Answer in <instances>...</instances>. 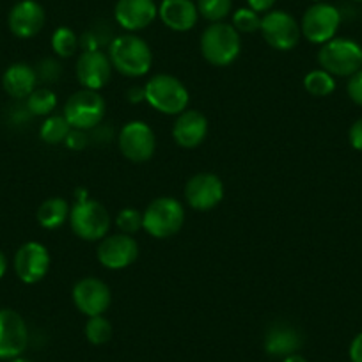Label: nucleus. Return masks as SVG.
Returning a JSON list of instances; mask_svg holds the SVG:
<instances>
[{"label": "nucleus", "instance_id": "obj_36", "mask_svg": "<svg viewBox=\"0 0 362 362\" xmlns=\"http://www.w3.org/2000/svg\"><path fill=\"white\" fill-rule=\"evenodd\" d=\"M348 139H350L351 148L362 151V117L351 124L350 132H348Z\"/></svg>", "mask_w": 362, "mask_h": 362}, {"label": "nucleus", "instance_id": "obj_13", "mask_svg": "<svg viewBox=\"0 0 362 362\" xmlns=\"http://www.w3.org/2000/svg\"><path fill=\"white\" fill-rule=\"evenodd\" d=\"M224 199V183L214 173L194 174L185 185V201L192 210L210 211Z\"/></svg>", "mask_w": 362, "mask_h": 362}, {"label": "nucleus", "instance_id": "obj_14", "mask_svg": "<svg viewBox=\"0 0 362 362\" xmlns=\"http://www.w3.org/2000/svg\"><path fill=\"white\" fill-rule=\"evenodd\" d=\"M96 256L102 267L109 270H124L137 261L139 243L134 236L124 233L107 235L105 238L100 240Z\"/></svg>", "mask_w": 362, "mask_h": 362}, {"label": "nucleus", "instance_id": "obj_1", "mask_svg": "<svg viewBox=\"0 0 362 362\" xmlns=\"http://www.w3.org/2000/svg\"><path fill=\"white\" fill-rule=\"evenodd\" d=\"M109 59L112 68L128 78L148 75L153 66V52L142 37L135 34L116 36L109 45Z\"/></svg>", "mask_w": 362, "mask_h": 362}, {"label": "nucleus", "instance_id": "obj_37", "mask_svg": "<svg viewBox=\"0 0 362 362\" xmlns=\"http://www.w3.org/2000/svg\"><path fill=\"white\" fill-rule=\"evenodd\" d=\"M277 0H247V4L252 11L256 13H264L267 15L268 11H272V8L276 6Z\"/></svg>", "mask_w": 362, "mask_h": 362}, {"label": "nucleus", "instance_id": "obj_10", "mask_svg": "<svg viewBox=\"0 0 362 362\" xmlns=\"http://www.w3.org/2000/svg\"><path fill=\"white\" fill-rule=\"evenodd\" d=\"M119 151L130 162L142 163L153 158L156 149V135L144 121H128L117 135Z\"/></svg>", "mask_w": 362, "mask_h": 362}, {"label": "nucleus", "instance_id": "obj_32", "mask_svg": "<svg viewBox=\"0 0 362 362\" xmlns=\"http://www.w3.org/2000/svg\"><path fill=\"white\" fill-rule=\"evenodd\" d=\"M116 226L124 235H135L142 229V214L137 208H123L116 217Z\"/></svg>", "mask_w": 362, "mask_h": 362}, {"label": "nucleus", "instance_id": "obj_23", "mask_svg": "<svg viewBox=\"0 0 362 362\" xmlns=\"http://www.w3.org/2000/svg\"><path fill=\"white\" fill-rule=\"evenodd\" d=\"M69 211H71V206L64 197H50L40 204L36 218L41 228L54 231V229L62 228L66 221H69Z\"/></svg>", "mask_w": 362, "mask_h": 362}, {"label": "nucleus", "instance_id": "obj_21", "mask_svg": "<svg viewBox=\"0 0 362 362\" xmlns=\"http://www.w3.org/2000/svg\"><path fill=\"white\" fill-rule=\"evenodd\" d=\"M304 337L297 327L290 323H276L264 336V350L276 357H288L300 350Z\"/></svg>", "mask_w": 362, "mask_h": 362}, {"label": "nucleus", "instance_id": "obj_11", "mask_svg": "<svg viewBox=\"0 0 362 362\" xmlns=\"http://www.w3.org/2000/svg\"><path fill=\"white\" fill-rule=\"evenodd\" d=\"M71 297L75 308L87 318L105 315L112 304V291L109 284L98 277H83L76 281Z\"/></svg>", "mask_w": 362, "mask_h": 362}, {"label": "nucleus", "instance_id": "obj_22", "mask_svg": "<svg viewBox=\"0 0 362 362\" xmlns=\"http://www.w3.org/2000/svg\"><path fill=\"white\" fill-rule=\"evenodd\" d=\"M37 86L36 69L25 62H15L2 75V87L11 98L27 100Z\"/></svg>", "mask_w": 362, "mask_h": 362}, {"label": "nucleus", "instance_id": "obj_31", "mask_svg": "<svg viewBox=\"0 0 362 362\" xmlns=\"http://www.w3.org/2000/svg\"><path fill=\"white\" fill-rule=\"evenodd\" d=\"M233 27L240 34H252L261 29V16L259 13L252 11L250 8H240L238 11L233 13Z\"/></svg>", "mask_w": 362, "mask_h": 362}, {"label": "nucleus", "instance_id": "obj_41", "mask_svg": "<svg viewBox=\"0 0 362 362\" xmlns=\"http://www.w3.org/2000/svg\"><path fill=\"white\" fill-rule=\"evenodd\" d=\"M283 362H309V361L304 357V355L291 354V355H288V357H284Z\"/></svg>", "mask_w": 362, "mask_h": 362}, {"label": "nucleus", "instance_id": "obj_3", "mask_svg": "<svg viewBox=\"0 0 362 362\" xmlns=\"http://www.w3.org/2000/svg\"><path fill=\"white\" fill-rule=\"evenodd\" d=\"M201 54L217 68L231 66L242 52V37L231 23H211L201 34Z\"/></svg>", "mask_w": 362, "mask_h": 362}, {"label": "nucleus", "instance_id": "obj_5", "mask_svg": "<svg viewBox=\"0 0 362 362\" xmlns=\"http://www.w3.org/2000/svg\"><path fill=\"white\" fill-rule=\"evenodd\" d=\"M69 228L86 242H100L110 231V214L95 199L76 201L69 211Z\"/></svg>", "mask_w": 362, "mask_h": 362}, {"label": "nucleus", "instance_id": "obj_29", "mask_svg": "<svg viewBox=\"0 0 362 362\" xmlns=\"http://www.w3.org/2000/svg\"><path fill=\"white\" fill-rule=\"evenodd\" d=\"M199 16L211 23L222 22L231 13L233 0H197L196 2Z\"/></svg>", "mask_w": 362, "mask_h": 362}, {"label": "nucleus", "instance_id": "obj_20", "mask_svg": "<svg viewBox=\"0 0 362 362\" xmlns=\"http://www.w3.org/2000/svg\"><path fill=\"white\" fill-rule=\"evenodd\" d=\"M158 18L174 33H189L199 20V11L194 0H162Z\"/></svg>", "mask_w": 362, "mask_h": 362}, {"label": "nucleus", "instance_id": "obj_4", "mask_svg": "<svg viewBox=\"0 0 362 362\" xmlns=\"http://www.w3.org/2000/svg\"><path fill=\"white\" fill-rule=\"evenodd\" d=\"M183 224H185V208L176 197H156L142 214V229L153 238H170L181 231Z\"/></svg>", "mask_w": 362, "mask_h": 362}, {"label": "nucleus", "instance_id": "obj_8", "mask_svg": "<svg viewBox=\"0 0 362 362\" xmlns=\"http://www.w3.org/2000/svg\"><path fill=\"white\" fill-rule=\"evenodd\" d=\"M341 25V11L329 2H315L305 9L300 22L302 36L313 45H325L334 40Z\"/></svg>", "mask_w": 362, "mask_h": 362}, {"label": "nucleus", "instance_id": "obj_30", "mask_svg": "<svg viewBox=\"0 0 362 362\" xmlns=\"http://www.w3.org/2000/svg\"><path fill=\"white\" fill-rule=\"evenodd\" d=\"M112 30L105 29L102 25H95L93 29L86 30L80 36V48L83 52H96L102 50L103 47H109L112 43Z\"/></svg>", "mask_w": 362, "mask_h": 362}, {"label": "nucleus", "instance_id": "obj_35", "mask_svg": "<svg viewBox=\"0 0 362 362\" xmlns=\"http://www.w3.org/2000/svg\"><path fill=\"white\" fill-rule=\"evenodd\" d=\"M64 144L68 146L69 149H73V151H80V149H83L89 144V132L73 130L71 128V132H69L68 137H66Z\"/></svg>", "mask_w": 362, "mask_h": 362}, {"label": "nucleus", "instance_id": "obj_42", "mask_svg": "<svg viewBox=\"0 0 362 362\" xmlns=\"http://www.w3.org/2000/svg\"><path fill=\"white\" fill-rule=\"evenodd\" d=\"M8 362H30L29 358H23L22 355H20V357H15V358H11V361H8Z\"/></svg>", "mask_w": 362, "mask_h": 362}, {"label": "nucleus", "instance_id": "obj_40", "mask_svg": "<svg viewBox=\"0 0 362 362\" xmlns=\"http://www.w3.org/2000/svg\"><path fill=\"white\" fill-rule=\"evenodd\" d=\"M6 272H8V257L0 250V279L6 276Z\"/></svg>", "mask_w": 362, "mask_h": 362}, {"label": "nucleus", "instance_id": "obj_15", "mask_svg": "<svg viewBox=\"0 0 362 362\" xmlns=\"http://www.w3.org/2000/svg\"><path fill=\"white\" fill-rule=\"evenodd\" d=\"M29 344L25 320L15 309H0V358L11 361L20 357Z\"/></svg>", "mask_w": 362, "mask_h": 362}, {"label": "nucleus", "instance_id": "obj_39", "mask_svg": "<svg viewBox=\"0 0 362 362\" xmlns=\"http://www.w3.org/2000/svg\"><path fill=\"white\" fill-rule=\"evenodd\" d=\"M127 100L130 103L146 102V90H144V87H139V86L130 87V89H128V93H127Z\"/></svg>", "mask_w": 362, "mask_h": 362}, {"label": "nucleus", "instance_id": "obj_28", "mask_svg": "<svg viewBox=\"0 0 362 362\" xmlns=\"http://www.w3.org/2000/svg\"><path fill=\"white\" fill-rule=\"evenodd\" d=\"M112 323L105 316H90L86 323V337L90 344L102 346L112 339Z\"/></svg>", "mask_w": 362, "mask_h": 362}, {"label": "nucleus", "instance_id": "obj_19", "mask_svg": "<svg viewBox=\"0 0 362 362\" xmlns=\"http://www.w3.org/2000/svg\"><path fill=\"white\" fill-rule=\"evenodd\" d=\"M208 123L206 116L196 109H187L176 116V121L173 124V139L180 148L194 149L204 142L208 135Z\"/></svg>", "mask_w": 362, "mask_h": 362}, {"label": "nucleus", "instance_id": "obj_18", "mask_svg": "<svg viewBox=\"0 0 362 362\" xmlns=\"http://www.w3.org/2000/svg\"><path fill=\"white\" fill-rule=\"evenodd\" d=\"M158 16V6L155 0H117L114 8V18L117 25L128 33H137L151 25Z\"/></svg>", "mask_w": 362, "mask_h": 362}, {"label": "nucleus", "instance_id": "obj_43", "mask_svg": "<svg viewBox=\"0 0 362 362\" xmlns=\"http://www.w3.org/2000/svg\"><path fill=\"white\" fill-rule=\"evenodd\" d=\"M351 2H357V4H362V0H351Z\"/></svg>", "mask_w": 362, "mask_h": 362}, {"label": "nucleus", "instance_id": "obj_38", "mask_svg": "<svg viewBox=\"0 0 362 362\" xmlns=\"http://www.w3.org/2000/svg\"><path fill=\"white\" fill-rule=\"evenodd\" d=\"M350 361L351 362H362V332L351 339L350 343Z\"/></svg>", "mask_w": 362, "mask_h": 362}, {"label": "nucleus", "instance_id": "obj_17", "mask_svg": "<svg viewBox=\"0 0 362 362\" xmlns=\"http://www.w3.org/2000/svg\"><path fill=\"white\" fill-rule=\"evenodd\" d=\"M47 15L37 0H20L8 16L9 30L20 40H30L43 30Z\"/></svg>", "mask_w": 362, "mask_h": 362}, {"label": "nucleus", "instance_id": "obj_33", "mask_svg": "<svg viewBox=\"0 0 362 362\" xmlns=\"http://www.w3.org/2000/svg\"><path fill=\"white\" fill-rule=\"evenodd\" d=\"M37 80H43L45 83H55L62 73V66L55 59H43L37 64Z\"/></svg>", "mask_w": 362, "mask_h": 362}, {"label": "nucleus", "instance_id": "obj_34", "mask_svg": "<svg viewBox=\"0 0 362 362\" xmlns=\"http://www.w3.org/2000/svg\"><path fill=\"white\" fill-rule=\"evenodd\" d=\"M346 93L355 105L362 107V69H358L357 73H354V75L348 78Z\"/></svg>", "mask_w": 362, "mask_h": 362}, {"label": "nucleus", "instance_id": "obj_6", "mask_svg": "<svg viewBox=\"0 0 362 362\" xmlns=\"http://www.w3.org/2000/svg\"><path fill=\"white\" fill-rule=\"evenodd\" d=\"M320 68L332 76H348L362 69V47L350 37H334L318 52Z\"/></svg>", "mask_w": 362, "mask_h": 362}, {"label": "nucleus", "instance_id": "obj_44", "mask_svg": "<svg viewBox=\"0 0 362 362\" xmlns=\"http://www.w3.org/2000/svg\"><path fill=\"white\" fill-rule=\"evenodd\" d=\"M313 2H325V0H313Z\"/></svg>", "mask_w": 362, "mask_h": 362}, {"label": "nucleus", "instance_id": "obj_25", "mask_svg": "<svg viewBox=\"0 0 362 362\" xmlns=\"http://www.w3.org/2000/svg\"><path fill=\"white\" fill-rule=\"evenodd\" d=\"M304 89L315 98H325L336 90V76L322 68L313 69L304 76Z\"/></svg>", "mask_w": 362, "mask_h": 362}, {"label": "nucleus", "instance_id": "obj_2", "mask_svg": "<svg viewBox=\"0 0 362 362\" xmlns=\"http://www.w3.org/2000/svg\"><path fill=\"white\" fill-rule=\"evenodd\" d=\"M144 90L149 107L165 116H180L189 107L190 95L185 83L167 73L153 75L146 82Z\"/></svg>", "mask_w": 362, "mask_h": 362}, {"label": "nucleus", "instance_id": "obj_27", "mask_svg": "<svg viewBox=\"0 0 362 362\" xmlns=\"http://www.w3.org/2000/svg\"><path fill=\"white\" fill-rule=\"evenodd\" d=\"M52 50H54L55 55L66 59L71 57V55L76 54V50L80 48V37L76 36L75 30L69 29V27H57L52 34Z\"/></svg>", "mask_w": 362, "mask_h": 362}, {"label": "nucleus", "instance_id": "obj_24", "mask_svg": "<svg viewBox=\"0 0 362 362\" xmlns=\"http://www.w3.org/2000/svg\"><path fill=\"white\" fill-rule=\"evenodd\" d=\"M55 107H57V95L50 87H36L25 100V109L29 110L30 116L48 117L52 116Z\"/></svg>", "mask_w": 362, "mask_h": 362}, {"label": "nucleus", "instance_id": "obj_9", "mask_svg": "<svg viewBox=\"0 0 362 362\" xmlns=\"http://www.w3.org/2000/svg\"><path fill=\"white\" fill-rule=\"evenodd\" d=\"M263 40L270 45L274 50L290 52L298 45L302 37L300 23L295 20L288 11H268L261 16V29Z\"/></svg>", "mask_w": 362, "mask_h": 362}, {"label": "nucleus", "instance_id": "obj_26", "mask_svg": "<svg viewBox=\"0 0 362 362\" xmlns=\"http://www.w3.org/2000/svg\"><path fill=\"white\" fill-rule=\"evenodd\" d=\"M69 132H71V127H69V123L66 121V117L52 114V116H48L47 119L43 121V124H41L40 137L41 141L47 142V144L57 146L64 144Z\"/></svg>", "mask_w": 362, "mask_h": 362}, {"label": "nucleus", "instance_id": "obj_12", "mask_svg": "<svg viewBox=\"0 0 362 362\" xmlns=\"http://www.w3.org/2000/svg\"><path fill=\"white\" fill-rule=\"evenodd\" d=\"M52 257L47 247L40 242H25L15 254L13 267L23 284H37L47 277Z\"/></svg>", "mask_w": 362, "mask_h": 362}, {"label": "nucleus", "instance_id": "obj_16", "mask_svg": "<svg viewBox=\"0 0 362 362\" xmlns=\"http://www.w3.org/2000/svg\"><path fill=\"white\" fill-rule=\"evenodd\" d=\"M112 62H110L109 54L103 50L96 52H82L76 59L75 73L76 80L82 86V89L100 90L110 82L112 76Z\"/></svg>", "mask_w": 362, "mask_h": 362}, {"label": "nucleus", "instance_id": "obj_7", "mask_svg": "<svg viewBox=\"0 0 362 362\" xmlns=\"http://www.w3.org/2000/svg\"><path fill=\"white\" fill-rule=\"evenodd\" d=\"M105 110L107 103L100 95V90L80 89L68 98L62 116L66 117L73 130L90 132L102 124Z\"/></svg>", "mask_w": 362, "mask_h": 362}]
</instances>
